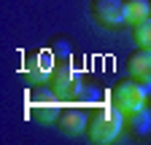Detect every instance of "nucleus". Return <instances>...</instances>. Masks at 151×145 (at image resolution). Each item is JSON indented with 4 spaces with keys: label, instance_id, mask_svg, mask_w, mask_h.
Wrapping results in <instances>:
<instances>
[{
    "label": "nucleus",
    "instance_id": "obj_2",
    "mask_svg": "<svg viewBox=\"0 0 151 145\" xmlns=\"http://www.w3.org/2000/svg\"><path fill=\"white\" fill-rule=\"evenodd\" d=\"M146 100H148V89L138 78H127V81H122L111 92V105H116L119 110L124 116H129V118L138 116L143 107H146Z\"/></svg>",
    "mask_w": 151,
    "mask_h": 145
},
{
    "label": "nucleus",
    "instance_id": "obj_9",
    "mask_svg": "<svg viewBox=\"0 0 151 145\" xmlns=\"http://www.w3.org/2000/svg\"><path fill=\"white\" fill-rule=\"evenodd\" d=\"M129 72L138 81H151V48H140L138 54L129 57Z\"/></svg>",
    "mask_w": 151,
    "mask_h": 145
},
{
    "label": "nucleus",
    "instance_id": "obj_3",
    "mask_svg": "<svg viewBox=\"0 0 151 145\" xmlns=\"http://www.w3.org/2000/svg\"><path fill=\"white\" fill-rule=\"evenodd\" d=\"M54 70H57V59L51 48H35L22 62V78L32 86H43L46 81H51Z\"/></svg>",
    "mask_w": 151,
    "mask_h": 145
},
{
    "label": "nucleus",
    "instance_id": "obj_4",
    "mask_svg": "<svg viewBox=\"0 0 151 145\" xmlns=\"http://www.w3.org/2000/svg\"><path fill=\"white\" fill-rule=\"evenodd\" d=\"M49 83H51V89L57 92V97L62 102H76L84 92V78L70 62H57V70H54Z\"/></svg>",
    "mask_w": 151,
    "mask_h": 145
},
{
    "label": "nucleus",
    "instance_id": "obj_8",
    "mask_svg": "<svg viewBox=\"0 0 151 145\" xmlns=\"http://www.w3.org/2000/svg\"><path fill=\"white\" fill-rule=\"evenodd\" d=\"M151 16V3L148 0H124V24L135 27L140 22H146Z\"/></svg>",
    "mask_w": 151,
    "mask_h": 145
},
{
    "label": "nucleus",
    "instance_id": "obj_7",
    "mask_svg": "<svg viewBox=\"0 0 151 145\" xmlns=\"http://www.w3.org/2000/svg\"><path fill=\"white\" fill-rule=\"evenodd\" d=\"M60 126L65 132H73V134H81L86 129V110L78 105H68L65 110L60 113Z\"/></svg>",
    "mask_w": 151,
    "mask_h": 145
},
{
    "label": "nucleus",
    "instance_id": "obj_10",
    "mask_svg": "<svg viewBox=\"0 0 151 145\" xmlns=\"http://www.w3.org/2000/svg\"><path fill=\"white\" fill-rule=\"evenodd\" d=\"M132 38H135V43L140 48H151V16H148L146 22H140V24L132 27Z\"/></svg>",
    "mask_w": 151,
    "mask_h": 145
},
{
    "label": "nucleus",
    "instance_id": "obj_6",
    "mask_svg": "<svg viewBox=\"0 0 151 145\" xmlns=\"http://www.w3.org/2000/svg\"><path fill=\"white\" fill-rule=\"evenodd\" d=\"M92 14L103 27H116L124 24V0H94Z\"/></svg>",
    "mask_w": 151,
    "mask_h": 145
},
{
    "label": "nucleus",
    "instance_id": "obj_1",
    "mask_svg": "<svg viewBox=\"0 0 151 145\" xmlns=\"http://www.w3.org/2000/svg\"><path fill=\"white\" fill-rule=\"evenodd\" d=\"M124 118L127 116L119 110L116 105H111V102L97 107V113L92 116V124H89V140L97 142V145L113 142L122 134V129H124Z\"/></svg>",
    "mask_w": 151,
    "mask_h": 145
},
{
    "label": "nucleus",
    "instance_id": "obj_5",
    "mask_svg": "<svg viewBox=\"0 0 151 145\" xmlns=\"http://www.w3.org/2000/svg\"><path fill=\"white\" fill-rule=\"evenodd\" d=\"M62 113V100L57 97V92L49 89H35L32 97H30V116L38 124H51V121H60Z\"/></svg>",
    "mask_w": 151,
    "mask_h": 145
}]
</instances>
